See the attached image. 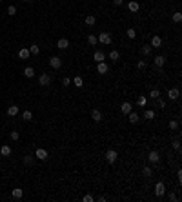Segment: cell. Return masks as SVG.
<instances>
[{
  "label": "cell",
  "mask_w": 182,
  "mask_h": 202,
  "mask_svg": "<svg viewBox=\"0 0 182 202\" xmlns=\"http://www.w3.org/2000/svg\"><path fill=\"white\" fill-rule=\"evenodd\" d=\"M117 158H118V153H117L115 149H107V151H106V160H107V164H115Z\"/></svg>",
  "instance_id": "obj_1"
},
{
  "label": "cell",
  "mask_w": 182,
  "mask_h": 202,
  "mask_svg": "<svg viewBox=\"0 0 182 202\" xmlns=\"http://www.w3.org/2000/svg\"><path fill=\"white\" fill-rule=\"evenodd\" d=\"M97 40H98V42L100 44H111V35H109V33H107V31H102V33H100V35L97 37Z\"/></svg>",
  "instance_id": "obj_2"
},
{
  "label": "cell",
  "mask_w": 182,
  "mask_h": 202,
  "mask_svg": "<svg viewBox=\"0 0 182 202\" xmlns=\"http://www.w3.org/2000/svg\"><path fill=\"white\" fill-rule=\"evenodd\" d=\"M38 84H40V86H44V87H48V86L51 84V77L48 75V73H42V75L38 77Z\"/></svg>",
  "instance_id": "obj_3"
},
{
  "label": "cell",
  "mask_w": 182,
  "mask_h": 202,
  "mask_svg": "<svg viewBox=\"0 0 182 202\" xmlns=\"http://www.w3.org/2000/svg\"><path fill=\"white\" fill-rule=\"evenodd\" d=\"M164 193H166L164 182H157V184H155V197H162Z\"/></svg>",
  "instance_id": "obj_4"
},
{
  "label": "cell",
  "mask_w": 182,
  "mask_h": 202,
  "mask_svg": "<svg viewBox=\"0 0 182 202\" xmlns=\"http://www.w3.org/2000/svg\"><path fill=\"white\" fill-rule=\"evenodd\" d=\"M107 71H109V66L106 62H97V73L98 75H106Z\"/></svg>",
  "instance_id": "obj_5"
},
{
  "label": "cell",
  "mask_w": 182,
  "mask_h": 202,
  "mask_svg": "<svg viewBox=\"0 0 182 202\" xmlns=\"http://www.w3.org/2000/svg\"><path fill=\"white\" fill-rule=\"evenodd\" d=\"M49 66L53 67V69H58V67L62 66V58L60 57H51L49 58Z\"/></svg>",
  "instance_id": "obj_6"
},
{
  "label": "cell",
  "mask_w": 182,
  "mask_h": 202,
  "mask_svg": "<svg viewBox=\"0 0 182 202\" xmlns=\"http://www.w3.org/2000/svg\"><path fill=\"white\" fill-rule=\"evenodd\" d=\"M167 97H170L171 100H177L180 97V91H179V87H170L167 89Z\"/></svg>",
  "instance_id": "obj_7"
},
{
  "label": "cell",
  "mask_w": 182,
  "mask_h": 202,
  "mask_svg": "<svg viewBox=\"0 0 182 202\" xmlns=\"http://www.w3.org/2000/svg\"><path fill=\"white\" fill-rule=\"evenodd\" d=\"M147 160H149L151 164H158L160 162V155L157 151H149V155H147Z\"/></svg>",
  "instance_id": "obj_8"
},
{
  "label": "cell",
  "mask_w": 182,
  "mask_h": 202,
  "mask_svg": "<svg viewBox=\"0 0 182 202\" xmlns=\"http://www.w3.org/2000/svg\"><path fill=\"white\" fill-rule=\"evenodd\" d=\"M11 197L15 200H20L24 197V190H22V187H15V190H11Z\"/></svg>",
  "instance_id": "obj_9"
},
{
  "label": "cell",
  "mask_w": 182,
  "mask_h": 202,
  "mask_svg": "<svg viewBox=\"0 0 182 202\" xmlns=\"http://www.w3.org/2000/svg\"><path fill=\"white\" fill-rule=\"evenodd\" d=\"M149 46H151V48H157V49H158V48H162V38H160L158 35L151 37V44H149Z\"/></svg>",
  "instance_id": "obj_10"
},
{
  "label": "cell",
  "mask_w": 182,
  "mask_h": 202,
  "mask_svg": "<svg viewBox=\"0 0 182 202\" xmlns=\"http://www.w3.org/2000/svg\"><path fill=\"white\" fill-rule=\"evenodd\" d=\"M35 157H37L38 160H46V158H48V151H46L44 147H38V149L35 151Z\"/></svg>",
  "instance_id": "obj_11"
},
{
  "label": "cell",
  "mask_w": 182,
  "mask_h": 202,
  "mask_svg": "<svg viewBox=\"0 0 182 202\" xmlns=\"http://www.w3.org/2000/svg\"><path fill=\"white\" fill-rule=\"evenodd\" d=\"M57 48L58 49H67V48H69V40H67V38H58L57 40Z\"/></svg>",
  "instance_id": "obj_12"
},
{
  "label": "cell",
  "mask_w": 182,
  "mask_h": 202,
  "mask_svg": "<svg viewBox=\"0 0 182 202\" xmlns=\"http://www.w3.org/2000/svg\"><path fill=\"white\" fill-rule=\"evenodd\" d=\"M120 111H122L124 115L131 113V111H133V106H131V102H122V106H120Z\"/></svg>",
  "instance_id": "obj_13"
},
{
  "label": "cell",
  "mask_w": 182,
  "mask_h": 202,
  "mask_svg": "<svg viewBox=\"0 0 182 202\" xmlns=\"http://www.w3.org/2000/svg\"><path fill=\"white\" fill-rule=\"evenodd\" d=\"M93 60H95V62H104V60H106V53L95 51V53H93Z\"/></svg>",
  "instance_id": "obj_14"
},
{
  "label": "cell",
  "mask_w": 182,
  "mask_h": 202,
  "mask_svg": "<svg viewBox=\"0 0 182 202\" xmlns=\"http://www.w3.org/2000/svg\"><path fill=\"white\" fill-rule=\"evenodd\" d=\"M153 64H155V67H162V66L166 64V57H162V55H158V57H155V60H153Z\"/></svg>",
  "instance_id": "obj_15"
},
{
  "label": "cell",
  "mask_w": 182,
  "mask_h": 202,
  "mask_svg": "<svg viewBox=\"0 0 182 202\" xmlns=\"http://www.w3.org/2000/svg\"><path fill=\"white\" fill-rule=\"evenodd\" d=\"M127 9H129L131 13H137V11L140 9V4L135 2V0H131V2H127Z\"/></svg>",
  "instance_id": "obj_16"
},
{
  "label": "cell",
  "mask_w": 182,
  "mask_h": 202,
  "mask_svg": "<svg viewBox=\"0 0 182 202\" xmlns=\"http://www.w3.org/2000/svg\"><path fill=\"white\" fill-rule=\"evenodd\" d=\"M127 118H129L131 124H137L140 120V115H138V113H135V111H131V113H127Z\"/></svg>",
  "instance_id": "obj_17"
},
{
  "label": "cell",
  "mask_w": 182,
  "mask_h": 202,
  "mask_svg": "<svg viewBox=\"0 0 182 202\" xmlns=\"http://www.w3.org/2000/svg\"><path fill=\"white\" fill-rule=\"evenodd\" d=\"M84 22H86V26H89V28H91V26L97 24V18H95V15H87V17L84 18Z\"/></svg>",
  "instance_id": "obj_18"
},
{
  "label": "cell",
  "mask_w": 182,
  "mask_h": 202,
  "mask_svg": "<svg viewBox=\"0 0 182 202\" xmlns=\"http://www.w3.org/2000/svg\"><path fill=\"white\" fill-rule=\"evenodd\" d=\"M8 115H9V117H17V115H18V106H15V104L9 106V107H8Z\"/></svg>",
  "instance_id": "obj_19"
},
{
  "label": "cell",
  "mask_w": 182,
  "mask_h": 202,
  "mask_svg": "<svg viewBox=\"0 0 182 202\" xmlns=\"http://www.w3.org/2000/svg\"><path fill=\"white\" fill-rule=\"evenodd\" d=\"M91 118L95 120V122H100V120H102V113H100L98 109H93L91 111Z\"/></svg>",
  "instance_id": "obj_20"
},
{
  "label": "cell",
  "mask_w": 182,
  "mask_h": 202,
  "mask_svg": "<svg viewBox=\"0 0 182 202\" xmlns=\"http://www.w3.org/2000/svg\"><path fill=\"white\" fill-rule=\"evenodd\" d=\"M0 155H2V157H9L11 155V146H2L0 147Z\"/></svg>",
  "instance_id": "obj_21"
},
{
  "label": "cell",
  "mask_w": 182,
  "mask_h": 202,
  "mask_svg": "<svg viewBox=\"0 0 182 202\" xmlns=\"http://www.w3.org/2000/svg\"><path fill=\"white\" fill-rule=\"evenodd\" d=\"M151 49H153L151 46H149V44H146V46H142V49H140V53H142L144 57H149V55H151Z\"/></svg>",
  "instance_id": "obj_22"
},
{
  "label": "cell",
  "mask_w": 182,
  "mask_h": 202,
  "mask_svg": "<svg viewBox=\"0 0 182 202\" xmlns=\"http://www.w3.org/2000/svg\"><path fill=\"white\" fill-rule=\"evenodd\" d=\"M151 175H153V169H151V167H149V166H144V167H142V177H146V178H149V177H151Z\"/></svg>",
  "instance_id": "obj_23"
},
{
  "label": "cell",
  "mask_w": 182,
  "mask_h": 202,
  "mask_svg": "<svg viewBox=\"0 0 182 202\" xmlns=\"http://www.w3.org/2000/svg\"><path fill=\"white\" fill-rule=\"evenodd\" d=\"M146 104H147V98H146L144 95L137 98V106H138V107H146Z\"/></svg>",
  "instance_id": "obj_24"
},
{
  "label": "cell",
  "mask_w": 182,
  "mask_h": 202,
  "mask_svg": "<svg viewBox=\"0 0 182 202\" xmlns=\"http://www.w3.org/2000/svg\"><path fill=\"white\" fill-rule=\"evenodd\" d=\"M146 120H153L155 118V111L153 109H147V111H144V115H142Z\"/></svg>",
  "instance_id": "obj_25"
},
{
  "label": "cell",
  "mask_w": 182,
  "mask_h": 202,
  "mask_svg": "<svg viewBox=\"0 0 182 202\" xmlns=\"http://www.w3.org/2000/svg\"><path fill=\"white\" fill-rule=\"evenodd\" d=\"M87 44H89V46H97L98 44L97 35H87Z\"/></svg>",
  "instance_id": "obj_26"
},
{
  "label": "cell",
  "mask_w": 182,
  "mask_h": 202,
  "mask_svg": "<svg viewBox=\"0 0 182 202\" xmlns=\"http://www.w3.org/2000/svg\"><path fill=\"white\" fill-rule=\"evenodd\" d=\"M107 57H109V58L113 60V62H117V60L120 58V53H118L117 49H113V51H111V53H109V55H107Z\"/></svg>",
  "instance_id": "obj_27"
},
{
  "label": "cell",
  "mask_w": 182,
  "mask_h": 202,
  "mask_svg": "<svg viewBox=\"0 0 182 202\" xmlns=\"http://www.w3.org/2000/svg\"><path fill=\"white\" fill-rule=\"evenodd\" d=\"M24 75L28 77V78H33V77H35V69H33V67H26V69H24Z\"/></svg>",
  "instance_id": "obj_28"
},
{
  "label": "cell",
  "mask_w": 182,
  "mask_h": 202,
  "mask_svg": "<svg viewBox=\"0 0 182 202\" xmlns=\"http://www.w3.org/2000/svg\"><path fill=\"white\" fill-rule=\"evenodd\" d=\"M29 55H31V53H29V49H26V48L18 51V57H20V58H29Z\"/></svg>",
  "instance_id": "obj_29"
},
{
  "label": "cell",
  "mask_w": 182,
  "mask_h": 202,
  "mask_svg": "<svg viewBox=\"0 0 182 202\" xmlns=\"http://www.w3.org/2000/svg\"><path fill=\"white\" fill-rule=\"evenodd\" d=\"M73 84H75L77 87H82L84 86V78L82 77H75V78H73Z\"/></svg>",
  "instance_id": "obj_30"
},
{
  "label": "cell",
  "mask_w": 182,
  "mask_h": 202,
  "mask_svg": "<svg viewBox=\"0 0 182 202\" xmlns=\"http://www.w3.org/2000/svg\"><path fill=\"white\" fill-rule=\"evenodd\" d=\"M171 18H173V22H177V24H179V22H182V13H180V11L173 13V17H171Z\"/></svg>",
  "instance_id": "obj_31"
},
{
  "label": "cell",
  "mask_w": 182,
  "mask_h": 202,
  "mask_svg": "<svg viewBox=\"0 0 182 202\" xmlns=\"http://www.w3.org/2000/svg\"><path fill=\"white\" fill-rule=\"evenodd\" d=\"M149 97H151V98H158V97H160V89H158V87H157V89L153 87V89L149 91Z\"/></svg>",
  "instance_id": "obj_32"
},
{
  "label": "cell",
  "mask_w": 182,
  "mask_h": 202,
  "mask_svg": "<svg viewBox=\"0 0 182 202\" xmlns=\"http://www.w3.org/2000/svg\"><path fill=\"white\" fill-rule=\"evenodd\" d=\"M167 126H170V129H171V131L179 129V120H170V124H167Z\"/></svg>",
  "instance_id": "obj_33"
},
{
  "label": "cell",
  "mask_w": 182,
  "mask_h": 202,
  "mask_svg": "<svg viewBox=\"0 0 182 202\" xmlns=\"http://www.w3.org/2000/svg\"><path fill=\"white\" fill-rule=\"evenodd\" d=\"M29 53H31V55H38V53H40V48H38L37 44H33L31 48H29Z\"/></svg>",
  "instance_id": "obj_34"
},
{
  "label": "cell",
  "mask_w": 182,
  "mask_h": 202,
  "mask_svg": "<svg viewBox=\"0 0 182 202\" xmlns=\"http://www.w3.org/2000/svg\"><path fill=\"white\" fill-rule=\"evenodd\" d=\"M22 118H24V120H31V118H33V113H31L29 109H26V111L22 113Z\"/></svg>",
  "instance_id": "obj_35"
},
{
  "label": "cell",
  "mask_w": 182,
  "mask_h": 202,
  "mask_svg": "<svg viewBox=\"0 0 182 202\" xmlns=\"http://www.w3.org/2000/svg\"><path fill=\"white\" fill-rule=\"evenodd\" d=\"M171 146H173L175 151H180V140H179V138H175L173 142H171Z\"/></svg>",
  "instance_id": "obj_36"
},
{
  "label": "cell",
  "mask_w": 182,
  "mask_h": 202,
  "mask_svg": "<svg viewBox=\"0 0 182 202\" xmlns=\"http://www.w3.org/2000/svg\"><path fill=\"white\" fill-rule=\"evenodd\" d=\"M135 37H137V31H135V29H127V38H135Z\"/></svg>",
  "instance_id": "obj_37"
},
{
  "label": "cell",
  "mask_w": 182,
  "mask_h": 202,
  "mask_svg": "<svg viewBox=\"0 0 182 202\" xmlns=\"http://www.w3.org/2000/svg\"><path fill=\"white\" fill-rule=\"evenodd\" d=\"M146 60H138V62H137V67H138V69H146Z\"/></svg>",
  "instance_id": "obj_38"
},
{
  "label": "cell",
  "mask_w": 182,
  "mask_h": 202,
  "mask_svg": "<svg viewBox=\"0 0 182 202\" xmlns=\"http://www.w3.org/2000/svg\"><path fill=\"white\" fill-rule=\"evenodd\" d=\"M24 164H33V157H31V155H26V157H24Z\"/></svg>",
  "instance_id": "obj_39"
},
{
  "label": "cell",
  "mask_w": 182,
  "mask_h": 202,
  "mask_svg": "<svg viewBox=\"0 0 182 202\" xmlns=\"http://www.w3.org/2000/svg\"><path fill=\"white\" fill-rule=\"evenodd\" d=\"M69 84H71V78H69V77H64V78H62V86H64V87H67Z\"/></svg>",
  "instance_id": "obj_40"
},
{
  "label": "cell",
  "mask_w": 182,
  "mask_h": 202,
  "mask_svg": "<svg viewBox=\"0 0 182 202\" xmlns=\"http://www.w3.org/2000/svg\"><path fill=\"white\" fill-rule=\"evenodd\" d=\"M15 13H17V8H15V6H9V8H8V15H15Z\"/></svg>",
  "instance_id": "obj_41"
},
{
  "label": "cell",
  "mask_w": 182,
  "mask_h": 202,
  "mask_svg": "<svg viewBox=\"0 0 182 202\" xmlns=\"http://www.w3.org/2000/svg\"><path fill=\"white\" fill-rule=\"evenodd\" d=\"M20 138V133L18 131H11V140H18Z\"/></svg>",
  "instance_id": "obj_42"
},
{
  "label": "cell",
  "mask_w": 182,
  "mask_h": 202,
  "mask_svg": "<svg viewBox=\"0 0 182 202\" xmlns=\"http://www.w3.org/2000/svg\"><path fill=\"white\" fill-rule=\"evenodd\" d=\"M93 200H95V199H93V195H89V193L84 195V202H93Z\"/></svg>",
  "instance_id": "obj_43"
},
{
  "label": "cell",
  "mask_w": 182,
  "mask_h": 202,
  "mask_svg": "<svg viewBox=\"0 0 182 202\" xmlns=\"http://www.w3.org/2000/svg\"><path fill=\"white\" fill-rule=\"evenodd\" d=\"M158 107H160V109H164V107H166V102H164L160 97H158Z\"/></svg>",
  "instance_id": "obj_44"
},
{
  "label": "cell",
  "mask_w": 182,
  "mask_h": 202,
  "mask_svg": "<svg viewBox=\"0 0 182 202\" xmlns=\"http://www.w3.org/2000/svg\"><path fill=\"white\" fill-rule=\"evenodd\" d=\"M167 199H170V200H179V197L175 193H170V195H167Z\"/></svg>",
  "instance_id": "obj_45"
},
{
  "label": "cell",
  "mask_w": 182,
  "mask_h": 202,
  "mask_svg": "<svg viewBox=\"0 0 182 202\" xmlns=\"http://www.w3.org/2000/svg\"><path fill=\"white\" fill-rule=\"evenodd\" d=\"M177 178H179V182H182V169L177 171Z\"/></svg>",
  "instance_id": "obj_46"
},
{
  "label": "cell",
  "mask_w": 182,
  "mask_h": 202,
  "mask_svg": "<svg viewBox=\"0 0 182 202\" xmlns=\"http://www.w3.org/2000/svg\"><path fill=\"white\" fill-rule=\"evenodd\" d=\"M113 4H115V6H122L124 0H113Z\"/></svg>",
  "instance_id": "obj_47"
},
{
  "label": "cell",
  "mask_w": 182,
  "mask_h": 202,
  "mask_svg": "<svg viewBox=\"0 0 182 202\" xmlns=\"http://www.w3.org/2000/svg\"><path fill=\"white\" fill-rule=\"evenodd\" d=\"M24 2H31V0H24Z\"/></svg>",
  "instance_id": "obj_48"
},
{
  "label": "cell",
  "mask_w": 182,
  "mask_h": 202,
  "mask_svg": "<svg viewBox=\"0 0 182 202\" xmlns=\"http://www.w3.org/2000/svg\"><path fill=\"white\" fill-rule=\"evenodd\" d=\"M0 2H2V0H0Z\"/></svg>",
  "instance_id": "obj_49"
}]
</instances>
